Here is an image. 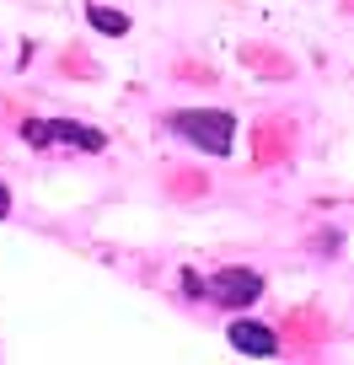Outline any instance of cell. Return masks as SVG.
<instances>
[{
    "instance_id": "1",
    "label": "cell",
    "mask_w": 354,
    "mask_h": 365,
    "mask_svg": "<svg viewBox=\"0 0 354 365\" xmlns=\"http://www.w3.org/2000/svg\"><path fill=\"white\" fill-rule=\"evenodd\" d=\"M172 129H177L188 145L209 150V156H226V150L236 145V124H231V113H220V108H188V113H172Z\"/></svg>"
},
{
    "instance_id": "6",
    "label": "cell",
    "mask_w": 354,
    "mask_h": 365,
    "mask_svg": "<svg viewBox=\"0 0 354 365\" xmlns=\"http://www.w3.org/2000/svg\"><path fill=\"white\" fill-rule=\"evenodd\" d=\"M6 210H11V199H6V188H0V215H6Z\"/></svg>"
},
{
    "instance_id": "2",
    "label": "cell",
    "mask_w": 354,
    "mask_h": 365,
    "mask_svg": "<svg viewBox=\"0 0 354 365\" xmlns=\"http://www.w3.org/2000/svg\"><path fill=\"white\" fill-rule=\"evenodd\" d=\"M27 145H76V150H103L108 135L103 129H86V124H70V118H27L22 124Z\"/></svg>"
},
{
    "instance_id": "5",
    "label": "cell",
    "mask_w": 354,
    "mask_h": 365,
    "mask_svg": "<svg viewBox=\"0 0 354 365\" xmlns=\"http://www.w3.org/2000/svg\"><path fill=\"white\" fill-rule=\"evenodd\" d=\"M86 22H92L97 33H108V38H124V33H129V16H124V11H108V6H92V11H86Z\"/></svg>"
},
{
    "instance_id": "3",
    "label": "cell",
    "mask_w": 354,
    "mask_h": 365,
    "mask_svg": "<svg viewBox=\"0 0 354 365\" xmlns=\"http://www.w3.org/2000/svg\"><path fill=\"white\" fill-rule=\"evenodd\" d=\"M199 290H204L209 301H220V307H252V301L263 296V279L252 269H220L209 285H204V279H194V296H199Z\"/></svg>"
},
{
    "instance_id": "4",
    "label": "cell",
    "mask_w": 354,
    "mask_h": 365,
    "mask_svg": "<svg viewBox=\"0 0 354 365\" xmlns=\"http://www.w3.org/2000/svg\"><path fill=\"white\" fill-rule=\"evenodd\" d=\"M231 349L252 354V360H269V354L279 349V339H274V328H269V322H252V317H236V322H231Z\"/></svg>"
}]
</instances>
